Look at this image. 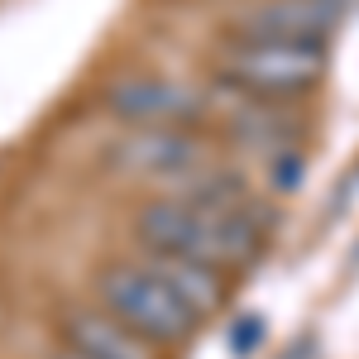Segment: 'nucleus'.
<instances>
[{"label":"nucleus","instance_id":"f257e3e1","mask_svg":"<svg viewBox=\"0 0 359 359\" xmlns=\"http://www.w3.org/2000/svg\"><path fill=\"white\" fill-rule=\"evenodd\" d=\"M264 230H269V221L211 211V206H196L182 196H154L135 216L139 249H168V254L196 259L216 273L249 269L264 249Z\"/></svg>","mask_w":359,"mask_h":359},{"label":"nucleus","instance_id":"f03ea898","mask_svg":"<svg viewBox=\"0 0 359 359\" xmlns=\"http://www.w3.org/2000/svg\"><path fill=\"white\" fill-rule=\"evenodd\" d=\"M326 72V43H287L259 34H230L216 57V77L264 101H297Z\"/></svg>","mask_w":359,"mask_h":359},{"label":"nucleus","instance_id":"7ed1b4c3","mask_svg":"<svg viewBox=\"0 0 359 359\" xmlns=\"http://www.w3.org/2000/svg\"><path fill=\"white\" fill-rule=\"evenodd\" d=\"M96 292H101V306L111 311L115 321H125L135 335H144V340L158 345V350L187 345L192 331L201 326V321H196L192 311L177 302L139 259H120V264H111V269H101Z\"/></svg>","mask_w":359,"mask_h":359},{"label":"nucleus","instance_id":"20e7f679","mask_svg":"<svg viewBox=\"0 0 359 359\" xmlns=\"http://www.w3.org/2000/svg\"><path fill=\"white\" fill-rule=\"evenodd\" d=\"M111 163L120 172L139 177V182H154V187L172 192L177 182H187L211 158H206V144L187 125H135V130L120 135Z\"/></svg>","mask_w":359,"mask_h":359},{"label":"nucleus","instance_id":"39448f33","mask_svg":"<svg viewBox=\"0 0 359 359\" xmlns=\"http://www.w3.org/2000/svg\"><path fill=\"white\" fill-rule=\"evenodd\" d=\"M111 115H120L125 125H192L206 111L187 86L168 82V77H130L115 82L106 91Z\"/></svg>","mask_w":359,"mask_h":359},{"label":"nucleus","instance_id":"423d86ee","mask_svg":"<svg viewBox=\"0 0 359 359\" xmlns=\"http://www.w3.org/2000/svg\"><path fill=\"white\" fill-rule=\"evenodd\" d=\"M340 25V5L326 0H259L235 20V34L287 39V43H326Z\"/></svg>","mask_w":359,"mask_h":359},{"label":"nucleus","instance_id":"0eeeda50","mask_svg":"<svg viewBox=\"0 0 359 359\" xmlns=\"http://www.w3.org/2000/svg\"><path fill=\"white\" fill-rule=\"evenodd\" d=\"M135 259L192 311L196 321L216 316L225 306V273H216V269H206L196 259H182V254H168V249H135Z\"/></svg>","mask_w":359,"mask_h":359},{"label":"nucleus","instance_id":"6e6552de","mask_svg":"<svg viewBox=\"0 0 359 359\" xmlns=\"http://www.w3.org/2000/svg\"><path fill=\"white\" fill-rule=\"evenodd\" d=\"M62 340H67V350H77L86 359H158L163 355L158 345H149L144 335H135L125 321H115L106 306L72 311L67 326H62Z\"/></svg>","mask_w":359,"mask_h":359},{"label":"nucleus","instance_id":"1a4fd4ad","mask_svg":"<svg viewBox=\"0 0 359 359\" xmlns=\"http://www.w3.org/2000/svg\"><path fill=\"white\" fill-rule=\"evenodd\" d=\"M297 177H302V158H297L292 149H283V154H273V187H283V192H292V187H297Z\"/></svg>","mask_w":359,"mask_h":359},{"label":"nucleus","instance_id":"9d476101","mask_svg":"<svg viewBox=\"0 0 359 359\" xmlns=\"http://www.w3.org/2000/svg\"><path fill=\"white\" fill-rule=\"evenodd\" d=\"M249 326H235V335H230V350L235 355H249L254 345H259V335H264V326H259V316H245Z\"/></svg>","mask_w":359,"mask_h":359},{"label":"nucleus","instance_id":"9b49d317","mask_svg":"<svg viewBox=\"0 0 359 359\" xmlns=\"http://www.w3.org/2000/svg\"><path fill=\"white\" fill-rule=\"evenodd\" d=\"M287 359H311V345H297V350H292Z\"/></svg>","mask_w":359,"mask_h":359},{"label":"nucleus","instance_id":"f8f14e48","mask_svg":"<svg viewBox=\"0 0 359 359\" xmlns=\"http://www.w3.org/2000/svg\"><path fill=\"white\" fill-rule=\"evenodd\" d=\"M53 359H86V355H77V350H67V345H62V350H57Z\"/></svg>","mask_w":359,"mask_h":359},{"label":"nucleus","instance_id":"ddd939ff","mask_svg":"<svg viewBox=\"0 0 359 359\" xmlns=\"http://www.w3.org/2000/svg\"><path fill=\"white\" fill-rule=\"evenodd\" d=\"M326 5H340V0H326Z\"/></svg>","mask_w":359,"mask_h":359}]
</instances>
